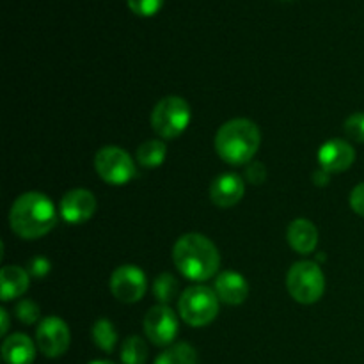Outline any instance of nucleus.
<instances>
[{"mask_svg": "<svg viewBox=\"0 0 364 364\" xmlns=\"http://www.w3.org/2000/svg\"><path fill=\"white\" fill-rule=\"evenodd\" d=\"M92 341L98 348H102L103 352L110 354V352L116 348L117 343V331L114 327V323L107 318L96 320L95 326H92Z\"/></svg>", "mask_w": 364, "mask_h": 364, "instance_id": "obj_19", "label": "nucleus"}, {"mask_svg": "<svg viewBox=\"0 0 364 364\" xmlns=\"http://www.w3.org/2000/svg\"><path fill=\"white\" fill-rule=\"evenodd\" d=\"M173 259L176 269L196 283L212 279L220 267L219 249L201 233L181 235L173 247Z\"/></svg>", "mask_w": 364, "mask_h": 364, "instance_id": "obj_2", "label": "nucleus"}, {"mask_svg": "<svg viewBox=\"0 0 364 364\" xmlns=\"http://www.w3.org/2000/svg\"><path fill=\"white\" fill-rule=\"evenodd\" d=\"M50 272V262L46 258H34L28 265V274L36 277H43Z\"/></svg>", "mask_w": 364, "mask_h": 364, "instance_id": "obj_28", "label": "nucleus"}, {"mask_svg": "<svg viewBox=\"0 0 364 364\" xmlns=\"http://www.w3.org/2000/svg\"><path fill=\"white\" fill-rule=\"evenodd\" d=\"M245 194V183L238 174L224 173L210 185V199L219 208H231L242 201Z\"/></svg>", "mask_w": 364, "mask_h": 364, "instance_id": "obj_13", "label": "nucleus"}, {"mask_svg": "<svg viewBox=\"0 0 364 364\" xmlns=\"http://www.w3.org/2000/svg\"><path fill=\"white\" fill-rule=\"evenodd\" d=\"M178 316L169 306L156 304L146 313L144 333L146 338L156 347H169L178 336Z\"/></svg>", "mask_w": 364, "mask_h": 364, "instance_id": "obj_10", "label": "nucleus"}, {"mask_svg": "<svg viewBox=\"0 0 364 364\" xmlns=\"http://www.w3.org/2000/svg\"><path fill=\"white\" fill-rule=\"evenodd\" d=\"M167 155V146L164 141H156V139H149V141L142 142L135 153V160L139 166L146 167V169H156L164 164Z\"/></svg>", "mask_w": 364, "mask_h": 364, "instance_id": "obj_18", "label": "nucleus"}, {"mask_svg": "<svg viewBox=\"0 0 364 364\" xmlns=\"http://www.w3.org/2000/svg\"><path fill=\"white\" fill-rule=\"evenodd\" d=\"M36 343L46 358H60L70 348V327L59 316H46L39 322L38 331H36Z\"/></svg>", "mask_w": 364, "mask_h": 364, "instance_id": "obj_8", "label": "nucleus"}, {"mask_svg": "<svg viewBox=\"0 0 364 364\" xmlns=\"http://www.w3.org/2000/svg\"><path fill=\"white\" fill-rule=\"evenodd\" d=\"M345 134L350 141L364 144V112H355L345 121Z\"/></svg>", "mask_w": 364, "mask_h": 364, "instance_id": "obj_25", "label": "nucleus"}, {"mask_svg": "<svg viewBox=\"0 0 364 364\" xmlns=\"http://www.w3.org/2000/svg\"><path fill=\"white\" fill-rule=\"evenodd\" d=\"M95 169L105 183L116 185V187L130 183L137 174L135 160L117 146H105L96 153Z\"/></svg>", "mask_w": 364, "mask_h": 364, "instance_id": "obj_7", "label": "nucleus"}, {"mask_svg": "<svg viewBox=\"0 0 364 364\" xmlns=\"http://www.w3.org/2000/svg\"><path fill=\"white\" fill-rule=\"evenodd\" d=\"M0 320H2V327H0V334L6 336L7 329H9V316H7V309H0Z\"/></svg>", "mask_w": 364, "mask_h": 364, "instance_id": "obj_30", "label": "nucleus"}, {"mask_svg": "<svg viewBox=\"0 0 364 364\" xmlns=\"http://www.w3.org/2000/svg\"><path fill=\"white\" fill-rule=\"evenodd\" d=\"M89 364H116V363L107 361V359H96V361H91Z\"/></svg>", "mask_w": 364, "mask_h": 364, "instance_id": "obj_31", "label": "nucleus"}, {"mask_svg": "<svg viewBox=\"0 0 364 364\" xmlns=\"http://www.w3.org/2000/svg\"><path fill=\"white\" fill-rule=\"evenodd\" d=\"M350 208L354 210L358 215L364 217V181L355 185L350 192Z\"/></svg>", "mask_w": 364, "mask_h": 364, "instance_id": "obj_27", "label": "nucleus"}, {"mask_svg": "<svg viewBox=\"0 0 364 364\" xmlns=\"http://www.w3.org/2000/svg\"><path fill=\"white\" fill-rule=\"evenodd\" d=\"M262 134L258 124L245 117L230 119L217 130L215 151L224 162L231 166L249 164L259 149Z\"/></svg>", "mask_w": 364, "mask_h": 364, "instance_id": "obj_3", "label": "nucleus"}, {"mask_svg": "<svg viewBox=\"0 0 364 364\" xmlns=\"http://www.w3.org/2000/svg\"><path fill=\"white\" fill-rule=\"evenodd\" d=\"M2 359L6 364H32L36 359L34 341L27 334H11L2 343Z\"/></svg>", "mask_w": 364, "mask_h": 364, "instance_id": "obj_16", "label": "nucleus"}, {"mask_svg": "<svg viewBox=\"0 0 364 364\" xmlns=\"http://www.w3.org/2000/svg\"><path fill=\"white\" fill-rule=\"evenodd\" d=\"M178 291H180V283L173 274L164 272L153 281V295L159 304L169 306L178 297Z\"/></svg>", "mask_w": 364, "mask_h": 364, "instance_id": "obj_21", "label": "nucleus"}, {"mask_svg": "<svg viewBox=\"0 0 364 364\" xmlns=\"http://www.w3.org/2000/svg\"><path fill=\"white\" fill-rule=\"evenodd\" d=\"M287 288L299 304H315L326 291V276L318 263L302 259L291 265L287 274Z\"/></svg>", "mask_w": 364, "mask_h": 364, "instance_id": "obj_4", "label": "nucleus"}, {"mask_svg": "<svg viewBox=\"0 0 364 364\" xmlns=\"http://www.w3.org/2000/svg\"><path fill=\"white\" fill-rule=\"evenodd\" d=\"M287 240L290 247L299 255H309L318 244V230L308 219L291 220L287 230Z\"/></svg>", "mask_w": 364, "mask_h": 364, "instance_id": "obj_15", "label": "nucleus"}, {"mask_svg": "<svg viewBox=\"0 0 364 364\" xmlns=\"http://www.w3.org/2000/svg\"><path fill=\"white\" fill-rule=\"evenodd\" d=\"M128 7L134 14L142 18L155 16L164 6V0H127Z\"/></svg>", "mask_w": 364, "mask_h": 364, "instance_id": "obj_23", "label": "nucleus"}, {"mask_svg": "<svg viewBox=\"0 0 364 364\" xmlns=\"http://www.w3.org/2000/svg\"><path fill=\"white\" fill-rule=\"evenodd\" d=\"M192 119L191 105L181 96H166L151 112V128L160 139H176L188 128Z\"/></svg>", "mask_w": 364, "mask_h": 364, "instance_id": "obj_6", "label": "nucleus"}, {"mask_svg": "<svg viewBox=\"0 0 364 364\" xmlns=\"http://www.w3.org/2000/svg\"><path fill=\"white\" fill-rule=\"evenodd\" d=\"M153 364H198V354L188 343L171 345Z\"/></svg>", "mask_w": 364, "mask_h": 364, "instance_id": "obj_20", "label": "nucleus"}, {"mask_svg": "<svg viewBox=\"0 0 364 364\" xmlns=\"http://www.w3.org/2000/svg\"><path fill=\"white\" fill-rule=\"evenodd\" d=\"M96 198L91 191L73 188L66 192L59 203V213L68 224H82L91 219L96 212Z\"/></svg>", "mask_w": 364, "mask_h": 364, "instance_id": "obj_11", "label": "nucleus"}, {"mask_svg": "<svg viewBox=\"0 0 364 364\" xmlns=\"http://www.w3.org/2000/svg\"><path fill=\"white\" fill-rule=\"evenodd\" d=\"M148 279L137 265H121L110 276V291L124 304L139 302L146 294Z\"/></svg>", "mask_w": 364, "mask_h": 364, "instance_id": "obj_9", "label": "nucleus"}, {"mask_svg": "<svg viewBox=\"0 0 364 364\" xmlns=\"http://www.w3.org/2000/svg\"><path fill=\"white\" fill-rule=\"evenodd\" d=\"M28 287H31V277L21 267L7 265L0 270V299L4 302L21 297Z\"/></svg>", "mask_w": 364, "mask_h": 364, "instance_id": "obj_17", "label": "nucleus"}, {"mask_svg": "<svg viewBox=\"0 0 364 364\" xmlns=\"http://www.w3.org/2000/svg\"><path fill=\"white\" fill-rule=\"evenodd\" d=\"M57 208L52 199L41 192H25L18 196L9 212V226L25 240H36L55 228Z\"/></svg>", "mask_w": 364, "mask_h": 364, "instance_id": "obj_1", "label": "nucleus"}, {"mask_svg": "<svg viewBox=\"0 0 364 364\" xmlns=\"http://www.w3.org/2000/svg\"><path fill=\"white\" fill-rule=\"evenodd\" d=\"M245 180L252 185H262L267 180V169L262 162H251L245 169Z\"/></svg>", "mask_w": 364, "mask_h": 364, "instance_id": "obj_26", "label": "nucleus"}, {"mask_svg": "<svg viewBox=\"0 0 364 364\" xmlns=\"http://www.w3.org/2000/svg\"><path fill=\"white\" fill-rule=\"evenodd\" d=\"M215 294L220 302L230 306H238L249 297V284L242 274L235 270H224L215 279Z\"/></svg>", "mask_w": 364, "mask_h": 364, "instance_id": "obj_14", "label": "nucleus"}, {"mask_svg": "<svg viewBox=\"0 0 364 364\" xmlns=\"http://www.w3.org/2000/svg\"><path fill=\"white\" fill-rule=\"evenodd\" d=\"M219 302L215 290L205 284H194L180 295L178 311L191 327H205L219 315Z\"/></svg>", "mask_w": 364, "mask_h": 364, "instance_id": "obj_5", "label": "nucleus"}, {"mask_svg": "<svg viewBox=\"0 0 364 364\" xmlns=\"http://www.w3.org/2000/svg\"><path fill=\"white\" fill-rule=\"evenodd\" d=\"M148 359V345L141 336H130L121 347L123 364H144Z\"/></svg>", "mask_w": 364, "mask_h": 364, "instance_id": "obj_22", "label": "nucleus"}, {"mask_svg": "<svg viewBox=\"0 0 364 364\" xmlns=\"http://www.w3.org/2000/svg\"><path fill=\"white\" fill-rule=\"evenodd\" d=\"M329 180H331V174L327 173V171L323 169H316L315 173H313V181H315L318 187H323V185H329Z\"/></svg>", "mask_w": 364, "mask_h": 364, "instance_id": "obj_29", "label": "nucleus"}, {"mask_svg": "<svg viewBox=\"0 0 364 364\" xmlns=\"http://www.w3.org/2000/svg\"><path fill=\"white\" fill-rule=\"evenodd\" d=\"M355 162V151L350 142L341 141V139H331L323 142L318 149V164L320 169L327 171L329 174L343 173L350 169Z\"/></svg>", "mask_w": 364, "mask_h": 364, "instance_id": "obj_12", "label": "nucleus"}, {"mask_svg": "<svg viewBox=\"0 0 364 364\" xmlns=\"http://www.w3.org/2000/svg\"><path fill=\"white\" fill-rule=\"evenodd\" d=\"M16 316L21 323H27V326H32L39 320L41 313H39V306L36 304L31 299H23L16 304Z\"/></svg>", "mask_w": 364, "mask_h": 364, "instance_id": "obj_24", "label": "nucleus"}]
</instances>
